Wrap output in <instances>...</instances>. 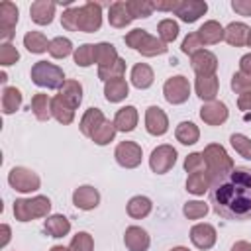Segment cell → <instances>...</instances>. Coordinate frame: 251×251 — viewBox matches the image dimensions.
<instances>
[{"mask_svg": "<svg viewBox=\"0 0 251 251\" xmlns=\"http://www.w3.org/2000/svg\"><path fill=\"white\" fill-rule=\"evenodd\" d=\"M212 210L231 222L251 220V169L233 167L210 184Z\"/></svg>", "mask_w": 251, "mask_h": 251, "instance_id": "1", "label": "cell"}, {"mask_svg": "<svg viewBox=\"0 0 251 251\" xmlns=\"http://www.w3.org/2000/svg\"><path fill=\"white\" fill-rule=\"evenodd\" d=\"M124 41H126L127 47L135 49V51L141 53L143 57L163 55V53H167V49H169L167 43H163L159 37H153L147 29H139V27L127 31L126 37H124Z\"/></svg>", "mask_w": 251, "mask_h": 251, "instance_id": "2", "label": "cell"}, {"mask_svg": "<svg viewBox=\"0 0 251 251\" xmlns=\"http://www.w3.org/2000/svg\"><path fill=\"white\" fill-rule=\"evenodd\" d=\"M202 157H204L206 175L210 176V180H216V178L224 176L226 173H229L235 167L233 161H231V157L227 155V151L220 143L206 145L204 151H202Z\"/></svg>", "mask_w": 251, "mask_h": 251, "instance_id": "3", "label": "cell"}, {"mask_svg": "<svg viewBox=\"0 0 251 251\" xmlns=\"http://www.w3.org/2000/svg\"><path fill=\"white\" fill-rule=\"evenodd\" d=\"M31 82L41 86V88H51V90H61V86L65 84V73L61 67L47 63V61H37L33 63L31 71H29Z\"/></svg>", "mask_w": 251, "mask_h": 251, "instance_id": "4", "label": "cell"}, {"mask_svg": "<svg viewBox=\"0 0 251 251\" xmlns=\"http://www.w3.org/2000/svg\"><path fill=\"white\" fill-rule=\"evenodd\" d=\"M51 210V200L47 196L18 198L14 202V218L18 222H31L37 218H47Z\"/></svg>", "mask_w": 251, "mask_h": 251, "instance_id": "5", "label": "cell"}, {"mask_svg": "<svg viewBox=\"0 0 251 251\" xmlns=\"http://www.w3.org/2000/svg\"><path fill=\"white\" fill-rule=\"evenodd\" d=\"M76 10V31L94 33L102 25V6L98 2L88 0L82 6H75Z\"/></svg>", "mask_w": 251, "mask_h": 251, "instance_id": "6", "label": "cell"}, {"mask_svg": "<svg viewBox=\"0 0 251 251\" xmlns=\"http://www.w3.org/2000/svg\"><path fill=\"white\" fill-rule=\"evenodd\" d=\"M8 182L18 192H35L41 186V178L37 176V173H33L31 169H25V167H14V169H10Z\"/></svg>", "mask_w": 251, "mask_h": 251, "instance_id": "7", "label": "cell"}, {"mask_svg": "<svg viewBox=\"0 0 251 251\" xmlns=\"http://www.w3.org/2000/svg\"><path fill=\"white\" fill-rule=\"evenodd\" d=\"M163 96L169 104H184L190 96V84H188V78H184L182 75H176V76H171L165 80L163 84Z\"/></svg>", "mask_w": 251, "mask_h": 251, "instance_id": "8", "label": "cell"}, {"mask_svg": "<svg viewBox=\"0 0 251 251\" xmlns=\"http://www.w3.org/2000/svg\"><path fill=\"white\" fill-rule=\"evenodd\" d=\"M176 163V149L169 143H163L159 147H155L151 151V157H149V167L153 173L157 175H165L169 173Z\"/></svg>", "mask_w": 251, "mask_h": 251, "instance_id": "9", "label": "cell"}, {"mask_svg": "<svg viewBox=\"0 0 251 251\" xmlns=\"http://www.w3.org/2000/svg\"><path fill=\"white\" fill-rule=\"evenodd\" d=\"M114 157H116V163L120 167H124V169H135V167L141 165L143 151H141V145H137L135 141H120L116 145Z\"/></svg>", "mask_w": 251, "mask_h": 251, "instance_id": "10", "label": "cell"}, {"mask_svg": "<svg viewBox=\"0 0 251 251\" xmlns=\"http://www.w3.org/2000/svg\"><path fill=\"white\" fill-rule=\"evenodd\" d=\"M18 16H20V10H18V6L14 2L4 0L0 4V39L4 43H10V39L14 37Z\"/></svg>", "mask_w": 251, "mask_h": 251, "instance_id": "11", "label": "cell"}, {"mask_svg": "<svg viewBox=\"0 0 251 251\" xmlns=\"http://www.w3.org/2000/svg\"><path fill=\"white\" fill-rule=\"evenodd\" d=\"M190 67L196 73V76H210L216 75L218 69V57L208 51V49H200L194 55H190Z\"/></svg>", "mask_w": 251, "mask_h": 251, "instance_id": "12", "label": "cell"}, {"mask_svg": "<svg viewBox=\"0 0 251 251\" xmlns=\"http://www.w3.org/2000/svg\"><path fill=\"white\" fill-rule=\"evenodd\" d=\"M145 129H147V133H151L155 137L167 133V129H169V118H167V114H165L163 108L149 106L145 110Z\"/></svg>", "mask_w": 251, "mask_h": 251, "instance_id": "13", "label": "cell"}, {"mask_svg": "<svg viewBox=\"0 0 251 251\" xmlns=\"http://www.w3.org/2000/svg\"><path fill=\"white\" fill-rule=\"evenodd\" d=\"M218 233L212 224H196L190 227V241L198 249H212L216 245Z\"/></svg>", "mask_w": 251, "mask_h": 251, "instance_id": "14", "label": "cell"}, {"mask_svg": "<svg viewBox=\"0 0 251 251\" xmlns=\"http://www.w3.org/2000/svg\"><path fill=\"white\" fill-rule=\"evenodd\" d=\"M227 116H229L227 106L224 102H218V100L206 102L200 108V120L208 126H222L227 120Z\"/></svg>", "mask_w": 251, "mask_h": 251, "instance_id": "15", "label": "cell"}, {"mask_svg": "<svg viewBox=\"0 0 251 251\" xmlns=\"http://www.w3.org/2000/svg\"><path fill=\"white\" fill-rule=\"evenodd\" d=\"M208 10V4L204 0H180L178 8L175 10V16H178L186 24H194L200 16H204Z\"/></svg>", "mask_w": 251, "mask_h": 251, "instance_id": "16", "label": "cell"}, {"mask_svg": "<svg viewBox=\"0 0 251 251\" xmlns=\"http://www.w3.org/2000/svg\"><path fill=\"white\" fill-rule=\"evenodd\" d=\"M73 204L78 210H94L100 204V192L94 186H90V184H82V186L75 188Z\"/></svg>", "mask_w": 251, "mask_h": 251, "instance_id": "17", "label": "cell"}, {"mask_svg": "<svg viewBox=\"0 0 251 251\" xmlns=\"http://www.w3.org/2000/svg\"><path fill=\"white\" fill-rule=\"evenodd\" d=\"M124 243L129 251H147L151 245L149 233L139 226H129L124 233Z\"/></svg>", "mask_w": 251, "mask_h": 251, "instance_id": "18", "label": "cell"}, {"mask_svg": "<svg viewBox=\"0 0 251 251\" xmlns=\"http://www.w3.org/2000/svg\"><path fill=\"white\" fill-rule=\"evenodd\" d=\"M55 8L57 4L51 0H35L29 6V18L37 24V25H49L53 22L55 16Z\"/></svg>", "mask_w": 251, "mask_h": 251, "instance_id": "19", "label": "cell"}, {"mask_svg": "<svg viewBox=\"0 0 251 251\" xmlns=\"http://www.w3.org/2000/svg\"><path fill=\"white\" fill-rule=\"evenodd\" d=\"M218 88H220V80L216 75H210V76H196V82H194V90L198 94V98L202 102H214L216 96H218Z\"/></svg>", "mask_w": 251, "mask_h": 251, "instance_id": "20", "label": "cell"}, {"mask_svg": "<svg viewBox=\"0 0 251 251\" xmlns=\"http://www.w3.org/2000/svg\"><path fill=\"white\" fill-rule=\"evenodd\" d=\"M198 39L202 45H216L224 39V27L216 20H208L198 27Z\"/></svg>", "mask_w": 251, "mask_h": 251, "instance_id": "21", "label": "cell"}, {"mask_svg": "<svg viewBox=\"0 0 251 251\" xmlns=\"http://www.w3.org/2000/svg\"><path fill=\"white\" fill-rule=\"evenodd\" d=\"M137 120H139V114H137V108L135 106H124L116 112L114 116V126L118 131H133L135 126H137Z\"/></svg>", "mask_w": 251, "mask_h": 251, "instance_id": "22", "label": "cell"}, {"mask_svg": "<svg viewBox=\"0 0 251 251\" xmlns=\"http://www.w3.org/2000/svg\"><path fill=\"white\" fill-rule=\"evenodd\" d=\"M249 31L251 29L243 22H231L227 27H224V39L231 47H243V45H247Z\"/></svg>", "mask_w": 251, "mask_h": 251, "instance_id": "23", "label": "cell"}, {"mask_svg": "<svg viewBox=\"0 0 251 251\" xmlns=\"http://www.w3.org/2000/svg\"><path fill=\"white\" fill-rule=\"evenodd\" d=\"M106 122V118H104V114H102V110L100 108H88L84 114H82V118H80V131H82V135H86V137H92L94 135V131L102 126Z\"/></svg>", "mask_w": 251, "mask_h": 251, "instance_id": "24", "label": "cell"}, {"mask_svg": "<svg viewBox=\"0 0 251 251\" xmlns=\"http://www.w3.org/2000/svg\"><path fill=\"white\" fill-rule=\"evenodd\" d=\"M43 229L49 237L59 239L71 231V222L63 214H53V216H47V220L43 222Z\"/></svg>", "mask_w": 251, "mask_h": 251, "instance_id": "25", "label": "cell"}, {"mask_svg": "<svg viewBox=\"0 0 251 251\" xmlns=\"http://www.w3.org/2000/svg\"><path fill=\"white\" fill-rule=\"evenodd\" d=\"M131 20L133 18H131L126 2L118 0V2H112L110 4V8H108V22H110V25H114V27H126V25L131 24Z\"/></svg>", "mask_w": 251, "mask_h": 251, "instance_id": "26", "label": "cell"}, {"mask_svg": "<svg viewBox=\"0 0 251 251\" xmlns=\"http://www.w3.org/2000/svg\"><path fill=\"white\" fill-rule=\"evenodd\" d=\"M51 116H53L59 124L69 126V124H73V120H75V108H73L71 104H67V102L57 94L55 98H51Z\"/></svg>", "mask_w": 251, "mask_h": 251, "instance_id": "27", "label": "cell"}, {"mask_svg": "<svg viewBox=\"0 0 251 251\" xmlns=\"http://www.w3.org/2000/svg\"><path fill=\"white\" fill-rule=\"evenodd\" d=\"M155 80V75H153V69L147 65V63H137L133 65L131 69V84L139 90H145L153 84Z\"/></svg>", "mask_w": 251, "mask_h": 251, "instance_id": "28", "label": "cell"}, {"mask_svg": "<svg viewBox=\"0 0 251 251\" xmlns=\"http://www.w3.org/2000/svg\"><path fill=\"white\" fill-rule=\"evenodd\" d=\"M120 57H118V51L112 43H106V41H100L94 45V63L98 65V69L102 67H110L112 63H116Z\"/></svg>", "mask_w": 251, "mask_h": 251, "instance_id": "29", "label": "cell"}, {"mask_svg": "<svg viewBox=\"0 0 251 251\" xmlns=\"http://www.w3.org/2000/svg\"><path fill=\"white\" fill-rule=\"evenodd\" d=\"M127 94H129V84L124 78L104 82V96L108 102H122Z\"/></svg>", "mask_w": 251, "mask_h": 251, "instance_id": "30", "label": "cell"}, {"mask_svg": "<svg viewBox=\"0 0 251 251\" xmlns=\"http://www.w3.org/2000/svg\"><path fill=\"white\" fill-rule=\"evenodd\" d=\"M29 110L33 112V116L39 120V122H47L51 116V98L43 92H37L33 94L31 98V104H29Z\"/></svg>", "mask_w": 251, "mask_h": 251, "instance_id": "31", "label": "cell"}, {"mask_svg": "<svg viewBox=\"0 0 251 251\" xmlns=\"http://www.w3.org/2000/svg\"><path fill=\"white\" fill-rule=\"evenodd\" d=\"M59 96L76 110L78 104L82 102V86H80V82L78 80H65V84L59 90Z\"/></svg>", "mask_w": 251, "mask_h": 251, "instance_id": "32", "label": "cell"}, {"mask_svg": "<svg viewBox=\"0 0 251 251\" xmlns=\"http://www.w3.org/2000/svg\"><path fill=\"white\" fill-rule=\"evenodd\" d=\"M153 210V202L147 198V196H133L129 198L127 202V214L133 218V220H141V218H147Z\"/></svg>", "mask_w": 251, "mask_h": 251, "instance_id": "33", "label": "cell"}, {"mask_svg": "<svg viewBox=\"0 0 251 251\" xmlns=\"http://www.w3.org/2000/svg\"><path fill=\"white\" fill-rule=\"evenodd\" d=\"M175 137L176 141H180L182 145H194L200 139V129L196 124L192 122H180L175 129Z\"/></svg>", "mask_w": 251, "mask_h": 251, "instance_id": "34", "label": "cell"}, {"mask_svg": "<svg viewBox=\"0 0 251 251\" xmlns=\"http://www.w3.org/2000/svg\"><path fill=\"white\" fill-rule=\"evenodd\" d=\"M210 184H212V180H210V176L206 175V171L192 173V175H188V178H186V190H188L190 194H196V196H202L206 190H210Z\"/></svg>", "mask_w": 251, "mask_h": 251, "instance_id": "35", "label": "cell"}, {"mask_svg": "<svg viewBox=\"0 0 251 251\" xmlns=\"http://www.w3.org/2000/svg\"><path fill=\"white\" fill-rule=\"evenodd\" d=\"M20 106H22V92L16 86H4V90H2V112L8 116V114H14L16 110H20Z\"/></svg>", "mask_w": 251, "mask_h": 251, "instance_id": "36", "label": "cell"}, {"mask_svg": "<svg viewBox=\"0 0 251 251\" xmlns=\"http://www.w3.org/2000/svg\"><path fill=\"white\" fill-rule=\"evenodd\" d=\"M24 47L29 53H45L49 51V41L41 31H27L24 35Z\"/></svg>", "mask_w": 251, "mask_h": 251, "instance_id": "37", "label": "cell"}, {"mask_svg": "<svg viewBox=\"0 0 251 251\" xmlns=\"http://www.w3.org/2000/svg\"><path fill=\"white\" fill-rule=\"evenodd\" d=\"M73 53V41L69 37H53L49 41V55L53 59H65Z\"/></svg>", "mask_w": 251, "mask_h": 251, "instance_id": "38", "label": "cell"}, {"mask_svg": "<svg viewBox=\"0 0 251 251\" xmlns=\"http://www.w3.org/2000/svg\"><path fill=\"white\" fill-rule=\"evenodd\" d=\"M157 35L163 43H173L176 37H178V24L171 18L167 20H161L159 25H157Z\"/></svg>", "mask_w": 251, "mask_h": 251, "instance_id": "39", "label": "cell"}, {"mask_svg": "<svg viewBox=\"0 0 251 251\" xmlns=\"http://www.w3.org/2000/svg\"><path fill=\"white\" fill-rule=\"evenodd\" d=\"M126 73V61L120 57L116 63H112L110 67H102L98 69V78L108 82V80H116V78H122Z\"/></svg>", "mask_w": 251, "mask_h": 251, "instance_id": "40", "label": "cell"}, {"mask_svg": "<svg viewBox=\"0 0 251 251\" xmlns=\"http://www.w3.org/2000/svg\"><path fill=\"white\" fill-rule=\"evenodd\" d=\"M116 126H114V122H110V120H106L96 131H94V135L90 137L96 145H108L110 141H114V137H116Z\"/></svg>", "mask_w": 251, "mask_h": 251, "instance_id": "41", "label": "cell"}, {"mask_svg": "<svg viewBox=\"0 0 251 251\" xmlns=\"http://www.w3.org/2000/svg\"><path fill=\"white\" fill-rule=\"evenodd\" d=\"M127 4V10H129V14H131V18L133 20H137V18H149L151 14H153V2H149V0H127L126 2Z\"/></svg>", "mask_w": 251, "mask_h": 251, "instance_id": "42", "label": "cell"}, {"mask_svg": "<svg viewBox=\"0 0 251 251\" xmlns=\"http://www.w3.org/2000/svg\"><path fill=\"white\" fill-rule=\"evenodd\" d=\"M229 143L235 149V153H239L243 159L251 161V139L243 133H231L229 135Z\"/></svg>", "mask_w": 251, "mask_h": 251, "instance_id": "43", "label": "cell"}, {"mask_svg": "<svg viewBox=\"0 0 251 251\" xmlns=\"http://www.w3.org/2000/svg\"><path fill=\"white\" fill-rule=\"evenodd\" d=\"M69 251H94V239L88 231H78L76 235H73Z\"/></svg>", "mask_w": 251, "mask_h": 251, "instance_id": "44", "label": "cell"}, {"mask_svg": "<svg viewBox=\"0 0 251 251\" xmlns=\"http://www.w3.org/2000/svg\"><path fill=\"white\" fill-rule=\"evenodd\" d=\"M75 63L78 67H90L94 63V45L92 43H82L80 47L75 49Z\"/></svg>", "mask_w": 251, "mask_h": 251, "instance_id": "45", "label": "cell"}, {"mask_svg": "<svg viewBox=\"0 0 251 251\" xmlns=\"http://www.w3.org/2000/svg\"><path fill=\"white\" fill-rule=\"evenodd\" d=\"M182 214L188 218V220H200L208 214V204L200 202V200H188L184 206H182Z\"/></svg>", "mask_w": 251, "mask_h": 251, "instance_id": "46", "label": "cell"}, {"mask_svg": "<svg viewBox=\"0 0 251 251\" xmlns=\"http://www.w3.org/2000/svg\"><path fill=\"white\" fill-rule=\"evenodd\" d=\"M231 90H233L235 94L251 92V75H245V73L237 71V73L231 76Z\"/></svg>", "mask_w": 251, "mask_h": 251, "instance_id": "47", "label": "cell"}, {"mask_svg": "<svg viewBox=\"0 0 251 251\" xmlns=\"http://www.w3.org/2000/svg\"><path fill=\"white\" fill-rule=\"evenodd\" d=\"M18 59H20V53H18V49L12 43H2L0 45V65L2 67L18 63Z\"/></svg>", "mask_w": 251, "mask_h": 251, "instance_id": "48", "label": "cell"}, {"mask_svg": "<svg viewBox=\"0 0 251 251\" xmlns=\"http://www.w3.org/2000/svg\"><path fill=\"white\" fill-rule=\"evenodd\" d=\"M184 171L186 173H200V171H206V165H204V157L202 153H190L186 159H184Z\"/></svg>", "mask_w": 251, "mask_h": 251, "instance_id": "49", "label": "cell"}, {"mask_svg": "<svg viewBox=\"0 0 251 251\" xmlns=\"http://www.w3.org/2000/svg\"><path fill=\"white\" fill-rule=\"evenodd\" d=\"M204 45L200 43V39H198V33L196 31H192V33H188L184 39H182V45H180V49H182V53H186V55H194L196 51H200Z\"/></svg>", "mask_w": 251, "mask_h": 251, "instance_id": "50", "label": "cell"}, {"mask_svg": "<svg viewBox=\"0 0 251 251\" xmlns=\"http://www.w3.org/2000/svg\"><path fill=\"white\" fill-rule=\"evenodd\" d=\"M61 25H63L65 29H69V31H76V10H75V6L63 12V16H61Z\"/></svg>", "mask_w": 251, "mask_h": 251, "instance_id": "51", "label": "cell"}, {"mask_svg": "<svg viewBox=\"0 0 251 251\" xmlns=\"http://www.w3.org/2000/svg\"><path fill=\"white\" fill-rule=\"evenodd\" d=\"M231 8L239 16H251V0H231Z\"/></svg>", "mask_w": 251, "mask_h": 251, "instance_id": "52", "label": "cell"}, {"mask_svg": "<svg viewBox=\"0 0 251 251\" xmlns=\"http://www.w3.org/2000/svg\"><path fill=\"white\" fill-rule=\"evenodd\" d=\"M178 4H180V0H157V2H153V8L161 10V12H173L175 14Z\"/></svg>", "mask_w": 251, "mask_h": 251, "instance_id": "53", "label": "cell"}, {"mask_svg": "<svg viewBox=\"0 0 251 251\" xmlns=\"http://www.w3.org/2000/svg\"><path fill=\"white\" fill-rule=\"evenodd\" d=\"M237 106H239L241 112H249V110H251V92L239 94V98H237Z\"/></svg>", "mask_w": 251, "mask_h": 251, "instance_id": "54", "label": "cell"}, {"mask_svg": "<svg viewBox=\"0 0 251 251\" xmlns=\"http://www.w3.org/2000/svg\"><path fill=\"white\" fill-rule=\"evenodd\" d=\"M239 71L245 73V75H251V53H245L239 59Z\"/></svg>", "mask_w": 251, "mask_h": 251, "instance_id": "55", "label": "cell"}, {"mask_svg": "<svg viewBox=\"0 0 251 251\" xmlns=\"http://www.w3.org/2000/svg\"><path fill=\"white\" fill-rule=\"evenodd\" d=\"M229 251H251V243L249 241H235Z\"/></svg>", "mask_w": 251, "mask_h": 251, "instance_id": "56", "label": "cell"}, {"mask_svg": "<svg viewBox=\"0 0 251 251\" xmlns=\"http://www.w3.org/2000/svg\"><path fill=\"white\" fill-rule=\"evenodd\" d=\"M8 241H10V226L2 224V241H0V247H6Z\"/></svg>", "mask_w": 251, "mask_h": 251, "instance_id": "57", "label": "cell"}, {"mask_svg": "<svg viewBox=\"0 0 251 251\" xmlns=\"http://www.w3.org/2000/svg\"><path fill=\"white\" fill-rule=\"evenodd\" d=\"M49 251H69V249H67V247H63V245H53Z\"/></svg>", "mask_w": 251, "mask_h": 251, "instance_id": "58", "label": "cell"}, {"mask_svg": "<svg viewBox=\"0 0 251 251\" xmlns=\"http://www.w3.org/2000/svg\"><path fill=\"white\" fill-rule=\"evenodd\" d=\"M8 80V76H6V73H0V82H6Z\"/></svg>", "mask_w": 251, "mask_h": 251, "instance_id": "59", "label": "cell"}, {"mask_svg": "<svg viewBox=\"0 0 251 251\" xmlns=\"http://www.w3.org/2000/svg\"><path fill=\"white\" fill-rule=\"evenodd\" d=\"M171 251H190V249H186V247H173Z\"/></svg>", "mask_w": 251, "mask_h": 251, "instance_id": "60", "label": "cell"}, {"mask_svg": "<svg viewBox=\"0 0 251 251\" xmlns=\"http://www.w3.org/2000/svg\"><path fill=\"white\" fill-rule=\"evenodd\" d=\"M247 45L251 47V31H249V37H247Z\"/></svg>", "mask_w": 251, "mask_h": 251, "instance_id": "61", "label": "cell"}]
</instances>
